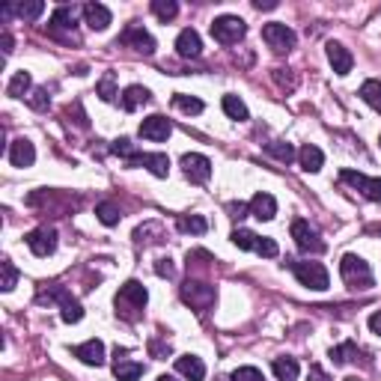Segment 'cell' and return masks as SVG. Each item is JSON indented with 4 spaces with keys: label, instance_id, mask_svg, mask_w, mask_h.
I'll return each instance as SVG.
<instances>
[{
    "label": "cell",
    "instance_id": "1",
    "mask_svg": "<svg viewBox=\"0 0 381 381\" xmlns=\"http://www.w3.org/2000/svg\"><path fill=\"white\" fill-rule=\"evenodd\" d=\"M340 274L351 289H370L375 283L370 262H366L363 257H358V253H346V257L340 259Z\"/></svg>",
    "mask_w": 381,
    "mask_h": 381
},
{
    "label": "cell",
    "instance_id": "2",
    "mask_svg": "<svg viewBox=\"0 0 381 381\" xmlns=\"http://www.w3.org/2000/svg\"><path fill=\"white\" fill-rule=\"evenodd\" d=\"M146 301H149L146 286H143V283H137V280H129V283H122V286H120L117 313H122V316H129V319H134L137 310H143V307H146Z\"/></svg>",
    "mask_w": 381,
    "mask_h": 381
},
{
    "label": "cell",
    "instance_id": "3",
    "mask_svg": "<svg viewBox=\"0 0 381 381\" xmlns=\"http://www.w3.org/2000/svg\"><path fill=\"white\" fill-rule=\"evenodd\" d=\"M289 269L295 271L301 286H307L313 292H325L331 286V277H328V269L322 262H289Z\"/></svg>",
    "mask_w": 381,
    "mask_h": 381
},
{
    "label": "cell",
    "instance_id": "4",
    "mask_svg": "<svg viewBox=\"0 0 381 381\" xmlns=\"http://www.w3.org/2000/svg\"><path fill=\"white\" fill-rule=\"evenodd\" d=\"M245 33H247V24L238 15H221L212 21V39L221 45H235L245 39Z\"/></svg>",
    "mask_w": 381,
    "mask_h": 381
},
{
    "label": "cell",
    "instance_id": "5",
    "mask_svg": "<svg viewBox=\"0 0 381 381\" xmlns=\"http://www.w3.org/2000/svg\"><path fill=\"white\" fill-rule=\"evenodd\" d=\"M262 39H265V45H269L271 51H277V54H289V51L295 48L298 36H295V30H292V27H286V24L271 21V24H265V27H262Z\"/></svg>",
    "mask_w": 381,
    "mask_h": 381
},
{
    "label": "cell",
    "instance_id": "6",
    "mask_svg": "<svg viewBox=\"0 0 381 381\" xmlns=\"http://www.w3.org/2000/svg\"><path fill=\"white\" fill-rule=\"evenodd\" d=\"M292 238H295L298 250H304V253H325V247H328L319 235V230L310 226V221H304V218L292 221Z\"/></svg>",
    "mask_w": 381,
    "mask_h": 381
},
{
    "label": "cell",
    "instance_id": "7",
    "mask_svg": "<svg viewBox=\"0 0 381 381\" xmlns=\"http://www.w3.org/2000/svg\"><path fill=\"white\" fill-rule=\"evenodd\" d=\"M214 298H218V292H214V286H209V283H202V280H188L185 286H182V301L185 304H190L194 310H200V313H206L212 304H214Z\"/></svg>",
    "mask_w": 381,
    "mask_h": 381
},
{
    "label": "cell",
    "instance_id": "8",
    "mask_svg": "<svg viewBox=\"0 0 381 381\" xmlns=\"http://www.w3.org/2000/svg\"><path fill=\"white\" fill-rule=\"evenodd\" d=\"M117 45H129V48H134V51H137V54H146V57L155 54V39H152V33H149V30H143L141 24H129V27H125V30L120 33Z\"/></svg>",
    "mask_w": 381,
    "mask_h": 381
},
{
    "label": "cell",
    "instance_id": "9",
    "mask_svg": "<svg viewBox=\"0 0 381 381\" xmlns=\"http://www.w3.org/2000/svg\"><path fill=\"white\" fill-rule=\"evenodd\" d=\"M340 179L346 182V185H351L354 190H361L366 200L381 202V179H370V176H363V173H358V170H342Z\"/></svg>",
    "mask_w": 381,
    "mask_h": 381
},
{
    "label": "cell",
    "instance_id": "10",
    "mask_svg": "<svg viewBox=\"0 0 381 381\" xmlns=\"http://www.w3.org/2000/svg\"><path fill=\"white\" fill-rule=\"evenodd\" d=\"M141 137L143 141H152V143H164L167 137L173 134V122L167 120V117H161V113H152V117H146L143 122H141Z\"/></svg>",
    "mask_w": 381,
    "mask_h": 381
},
{
    "label": "cell",
    "instance_id": "11",
    "mask_svg": "<svg viewBox=\"0 0 381 381\" xmlns=\"http://www.w3.org/2000/svg\"><path fill=\"white\" fill-rule=\"evenodd\" d=\"M182 170L194 185H202V182L212 179V161L206 155H200V152H188V155H182Z\"/></svg>",
    "mask_w": 381,
    "mask_h": 381
},
{
    "label": "cell",
    "instance_id": "12",
    "mask_svg": "<svg viewBox=\"0 0 381 381\" xmlns=\"http://www.w3.org/2000/svg\"><path fill=\"white\" fill-rule=\"evenodd\" d=\"M27 247L36 253V257H51V253L57 250V230L39 226V230L27 233Z\"/></svg>",
    "mask_w": 381,
    "mask_h": 381
},
{
    "label": "cell",
    "instance_id": "13",
    "mask_svg": "<svg viewBox=\"0 0 381 381\" xmlns=\"http://www.w3.org/2000/svg\"><path fill=\"white\" fill-rule=\"evenodd\" d=\"M325 54H328V63L334 66L337 75H349V72H351L354 57H351V51L342 45V42H328V45H325Z\"/></svg>",
    "mask_w": 381,
    "mask_h": 381
},
{
    "label": "cell",
    "instance_id": "14",
    "mask_svg": "<svg viewBox=\"0 0 381 381\" xmlns=\"http://www.w3.org/2000/svg\"><path fill=\"white\" fill-rule=\"evenodd\" d=\"M36 161V146L27 137H18V141L9 143V164L12 167H33Z\"/></svg>",
    "mask_w": 381,
    "mask_h": 381
},
{
    "label": "cell",
    "instance_id": "15",
    "mask_svg": "<svg viewBox=\"0 0 381 381\" xmlns=\"http://www.w3.org/2000/svg\"><path fill=\"white\" fill-rule=\"evenodd\" d=\"M75 21H78V9L75 6H57L54 15H51V24H48V33L54 36V39H60V30H75ZM75 36V33H72Z\"/></svg>",
    "mask_w": 381,
    "mask_h": 381
},
{
    "label": "cell",
    "instance_id": "16",
    "mask_svg": "<svg viewBox=\"0 0 381 381\" xmlns=\"http://www.w3.org/2000/svg\"><path fill=\"white\" fill-rule=\"evenodd\" d=\"M176 51H179V57L185 60H197L202 54V39L194 27H185L179 36H176Z\"/></svg>",
    "mask_w": 381,
    "mask_h": 381
},
{
    "label": "cell",
    "instance_id": "17",
    "mask_svg": "<svg viewBox=\"0 0 381 381\" xmlns=\"http://www.w3.org/2000/svg\"><path fill=\"white\" fill-rule=\"evenodd\" d=\"M134 167H146L152 176H158V179H167L170 158L164 155V152H141V158L134 161Z\"/></svg>",
    "mask_w": 381,
    "mask_h": 381
},
{
    "label": "cell",
    "instance_id": "18",
    "mask_svg": "<svg viewBox=\"0 0 381 381\" xmlns=\"http://www.w3.org/2000/svg\"><path fill=\"white\" fill-rule=\"evenodd\" d=\"M75 358L86 366H101L105 363V342L101 340H86L81 346H75Z\"/></svg>",
    "mask_w": 381,
    "mask_h": 381
},
{
    "label": "cell",
    "instance_id": "19",
    "mask_svg": "<svg viewBox=\"0 0 381 381\" xmlns=\"http://www.w3.org/2000/svg\"><path fill=\"white\" fill-rule=\"evenodd\" d=\"M247 206H250V214L257 221H274V214H277V200L271 194H265V190L253 194V200L247 202Z\"/></svg>",
    "mask_w": 381,
    "mask_h": 381
},
{
    "label": "cell",
    "instance_id": "20",
    "mask_svg": "<svg viewBox=\"0 0 381 381\" xmlns=\"http://www.w3.org/2000/svg\"><path fill=\"white\" fill-rule=\"evenodd\" d=\"M84 21H86V27L90 30H108L110 27V9L105 6V4H86L84 9Z\"/></svg>",
    "mask_w": 381,
    "mask_h": 381
},
{
    "label": "cell",
    "instance_id": "21",
    "mask_svg": "<svg viewBox=\"0 0 381 381\" xmlns=\"http://www.w3.org/2000/svg\"><path fill=\"white\" fill-rule=\"evenodd\" d=\"M176 370H179L188 381H202L206 378V363L197 354H182V358H176Z\"/></svg>",
    "mask_w": 381,
    "mask_h": 381
},
{
    "label": "cell",
    "instance_id": "22",
    "mask_svg": "<svg viewBox=\"0 0 381 381\" xmlns=\"http://www.w3.org/2000/svg\"><path fill=\"white\" fill-rule=\"evenodd\" d=\"M113 375H117L120 381H137L143 375V363H137V361H129L125 354H120L117 349V361H113Z\"/></svg>",
    "mask_w": 381,
    "mask_h": 381
},
{
    "label": "cell",
    "instance_id": "23",
    "mask_svg": "<svg viewBox=\"0 0 381 381\" xmlns=\"http://www.w3.org/2000/svg\"><path fill=\"white\" fill-rule=\"evenodd\" d=\"M152 96H149V90L146 86H141V84H131V86H125L122 90V96H120V101H122V110H129V113H134L141 105H146Z\"/></svg>",
    "mask_w": 381,
    "mask_h": 381
},
{
    "label": "cell",
    "instance_id": "24",
    "mask_svg": "<svg viewBox=\"0 0 381 381\" xmlns=\"http://www.w3.org/2000/svg\"><path fill=\"white\" fill-rule=\"evenodd\" d=\"M271 370H274L277 381H298L301 366H298L295 358H289V354H280V358H274V361H271Z\"/></svg>",
    "mask_w": 381,
    "mask_h": 381
},
{
    "label": "cell",
    "instance_id": "25",
    "mask_svg": "<svg viewBox=\"0 0 381 381\" xmlns=\"http://www.w3.org/2000/svg\"><path fill=\"white\" fill-rule=\"evenodd\" d=\"M298 161H301V170H307V173H319L322 170V164H325V155H322V149L319 146H301L298 152Z\"/></svg>",
    "mask_w": 381,
    "mask_h": 381
},
{
    "label": "cell",
    "instance_id": "26",
    "mask_svg": "<svg viewBox=\"0 0 381 381\" xmlns=\"http://www.w3.org/2000/svg\"><path fill=\"white\" fill-rule=\"evenodd\" d=\"M9 12H15L24 21H36L45 12V4L42 0H24V4H15V6H4V15H9Z\"/></svg>",
    "mask_w": 381,
    "mask_h": 381
},
{
    "label": "cell",
    "instance_id": "27",
    "mask_svg": "<svg viewBox=\"0 0 381 381\" xmlns=\"http://www.w3.org/2000/svg\"><path fill=\"white\" fill-rule=\"evenodd\" d=\"M30 86H33V78H30V72H15L12 75V81H9V86H6V93L12 96V98H24L30 93Z\"/></svg>",
    "mask_w": 381,
    "mask_h": 381
},
{
    "label": "cell",
    "instance_id": "28",
    "mask_svg": "<svg viewBox=\"0 0 381 381\" xmlns=\"http://www.w3.org/2000/svg\"><path fill=\"white\" fill-rule=\"evenodd\" d=\"M36 301L39 304H60V307H66V304L72 301V295L66 292V286H48V289H42L39 295H36Z\"/></svg>",
    "mask_w": 381,
    "mask_h": 381
},
{
    "label": "cell",
    "instance_id": "29",
    "mask_svg": "<svg viewBox=\"0 0 381 381\" xmlns=\"http://www.w3.org/2000/svg\"><path fill=\"white\" fill-rule=\"evenodd\" d=\"M221 108H224V113L230 120H238V122H245L250 113H247V105L241 101L238 96H224V101H221Z\"/></svg>",
    "mask_w": 381,
    "mask_h": 381
},
{
    "label": "cell",
    "instance_id": "30",
    "mask_svg": "<svg viewBox=\"0 0 381 381\" xmlns=\"http://www.w3.org/2000/svg\"><path fill=\"white\" fill-rule=\"evenodd\" d=\"M361 98H363L373 110H378V113H381V81H378V78L363 81V86H361Z\"/></svg>",
    "mask_w": 381,
    "mask_h": 381
},
{
    "label": "cell",
    "instance_id": "31",
    "mask_svg": "<svg viewBox=\"0 0 381 381\" xmlns=\"http://www.w3.org/2000/svg\"><path fill=\"white\" fill-rule=\"evenodd\" d=\"M96 96H101V101H117V75L113 72H105L101 81L96 84Z\"/></svg>",
    "mask_w": 381,
    "mask_h": 381
},
{
    "label": "cell",
    "instance_id": "32",
    "mask_svg": "<svg viewBox=\"0 0 381 381\" xmlns=\"http://www.w3.org/2000/svg\"><path fill=\"white\" fill-rule=\"evenodd\" d=\"M176 224H179L182 233H190V235H202V233L209 230V224H206V218H202V214H182V218L176 221Z\"/></svg>",
    "mask_w": 381,
    "mask_h": 381
},
{
    "label": "cell",
    "instance_id": "33",
    "mask_svg": "<svg viewBox=\"0 0 381 381\" xmlns=\"http://www.w3.org/2000/svg\"><path fill=\"white\" fill-rule=\"evenodd\" d=\"M173 105H176V110L188 113V117H197V113H202V101L197 96H188V93H176L173 96Z\"/></svg>",
    "mask_w": 381,
    "mask_h": 381
},
{
    "label": "cell",
    "instance_id": "34",
    "mask_svg": "<svg viewBox=\"0 0 381 381\" xmlns=\"http://www.w3.org/2000/svg\"><path fill=\"white\" fill-rule=\"evenodd\" d=\"M265 152H269L271 158L283 161V164H289V161H295V158H298L295 146H292V143H283V141H274V143H269V146H265Z\"/></svg>",
    "mask_w": 381,
    "mask_h": 381
},
{
    "label": "cell",
    "instance_id": "35",
    "mask_svg": "<svg viewBox=\"0 0 381 381\" xmlns=\"http://www.w3.org/2000/svg\"><path fill=\"white\" fill-rule=\"evenodd\" d=\"M361 354V349L354 346V342H342V346H337V349H331V361L337 363V366H346V363H351L354 358Z\"/></svg>",
    "mask_w": 381,
    "mask_h": 381
},
{
    "label": "cell",
    "instance_id": "36",
    "mask_svg": "<svg viewBox=\"0 0 381 381\" xmlns=\"http://www.w3.org/2000/svg\"><path fill=\"white\" fill-rule=\"evenodd\" d=\"M233 245L238 247V250H257V233H250V230H245V226H235L233 230Z\"/></svg>",
    "mask_w": 381,
    "mask_h": 381
},
{
    "label": "cell",
    "instance_id": "37",
    "mask_svg": "<svg viewBox=\"0 0 381 381\" xmlns=\"http://www.w3.org/2000/svg\"><path fill=\"white\" fill-rule=\"evenodd\" d=\"M96 214H98V221L105 224V226H117V224H120V218H122V214H120V209L113 206L110 200L98 202V206H96Z\"/></svg>",
    "mask_w": 381,
    "mask_h": 381
},
{
    "label": "cell",
    "instance_id": "38",
    "mask_svg": "<svg viewBox=\"0 0 381 381\" xmlns=\"http://www.w3.org/2000/svg\"><path fill=\"white\" fill-rule=\"evenodd\" d=\"M15 283H18V269L9 259H4V262H0V289L12 292V289H15Z\"/></svg>",
    "mask_w": 381,
    "mask_h": 381
},
{
    "label": "cell",
    "instance_id": "39",
    "mask_svg": "<svg viewBox=\"0 0 381 381\" xmlns=\"http://www.w3.org/2000/svg\"><path fill=\"white\" fill-rule=\"evenodd\" d=\"M152 12H155L161 21H173L179 15V4H176V0H152Z\"/></svg>",
    "mask_w": 381,
    "mask_h": 381
},
{
    "label": "cell",
    "instance_id": "40",
    "mask_svg": "<svg viewBox=\"0 0 381 381\" xmlns=\"http://www.w3.org/2000/svg\"><path fill=\"white\" fill-rule=\"evenodd\" d=\"M113 149V155H120V158H125V161H129V164H134L137 158H141V152H137V146L129 141V137H120V141L117 143H113L110 146Z\"/></svg>",
    "mask_w": 381,
    "mask_h": 381
},
{
    "label": "cell",
    "instance_id": "41",
    "mask_svg": "<svg viewBox=\"0 0 381 381\" xmlns=\"http://www.w3.org/2000/svg\"><path fill=\"white\" fill-rule=\"evenodd\" d=\"M60 316H63V322H66V325H78V322L84 319V307H81V301H75V298H72V301L66 304V307H63V313H60Z\"/></svg>",
    "mask_w": 381,
    "mask_h": 381
},
{
    "label": "cell",
    "instance_id": "42",
    "mask_svg": "<svg viewBox=\"0 0 381 381\" xmlns=\"http://www.w3.org/2000/svg\"><path fill=\"white\" fill-rule=\"evenodd\" d=\"M257 253H259V257H265V259H274L277 253H280V247H277V241H274V238L259 235V238H257Z\"/></svg>",
    "mask_w": 381,
    "mask_h": 381
},
{
    "label": "cell",
    "instance_id": "43",
    "mask_svg": "<svg viewBox=\"0 0 381 381\" xmlns=\"http://www.w3.org/2000/svg\"><path fill=\"white\" fill-rule=\"evenodd\" d=\"M230 378L233 381H265V375L257 370V366H238Z\"/></svg>",
    "mask_w": 381,
    "mask_h": 381
},
{
    "label": "cell",
    "instance_id": "44",
    "mask_svg": "<svg viewBox=\"0 0 381 381\" xmlns=\"http://www.w3.org/2000/svg\"><path fill=\"white\" fill-rule=\"evenodd\" d=\"M48 101H51V98H48V90H36L33 98H30V105H33L36 110H45V108H48Z\"/></svg>",
    "mask_w": 381,
    "mask_h": 381
},
{
    "label": "cell",
    "instance_id": "45",
    "mask_svg": "<svg viewBox=\"0 0 381 381\" xmlns=\"http://www.w3.org/2000/svg\"><path fill=\"white\" fill-rule=\"evenodd\" d=\"M155 274H158V277H173V274H176L173 262H170V259H158V262H155Z\"/></svg>",
    "mask_w": 381,
    "mask_h": 381
},
{
    "label": "cell",
    "instance_id": "46",
    "mask_svg": "<svg viewBox=\"0 0 381 381\" xmlns=\"http://www.w3.org/2000/svg\"><path fill=\"white\" fill-rule=\"evenodd\" d=\"M307 381H331V375H328L319 363H313V366H310V373H307Z\"/></svg>",
    "mask_w": 381,
    "mask_h": 381
},
{
    "label": "cell",
    "instance_id": "47",
    "mask_svg": "<svg viewBox=\"0 0 381 381\" xmlns=\"http://www.w3.org/2000/svg\"><path fill=\"white\" fill-rule=\"evenodd\" d=\"M370 331L381 337V310H375V313L370 316Z\"/></svg>",
    "mask_w": 381,
    "mask_h": 381
},
{
    "label": "cell",
    "instance_id": "48",
    "mask_svg": "<svg viewBox=\"0 0 381 381\" xmlns=\"http://www.w3.org/2000/svg\"><path fill=\"white\" fill-rule=\"evenodd\" d=\"M0 45H4V54L9 57V54H12V36H9V33H4V36H0Z\"/></svg>",
    "mask_w": 381,
    "mask_h": 381
},
{
    "label": "cell",
    "instance_id": "49",
    "mask_svg": "<svg viewBox=\"0 0 381 381\" xmlns=\"http://www.w3.org/2000/svg\"><path fill=\"white\" fill-rule=\"evenodd\" d=\"M257 9H277V0H253Z\"/></svg>",
    "mask_w": 381,
    "mask_h": 381
},
{
    "label": "cell",
    "instance_id": "50",
    "mask_svg": "<svg viewBox=\"0 0 381 381\" xmlns=\"http://www.w3.org/2000/svg\"><path fill=\"white\" fill-rule=\"evenodd\" d=\"M250 206H241V202H238V206H235V202H233V206H230V212H233V218H245V212H247Z\"/></svg>",
    "mask_w": 381,
    "mask_h": 381
},
{
    "label": "cell",
    "instance_id": "51",
    "mask_svg": "<svg viewBox=\"0 0 381 381\" xmlns=\"http://www.w3.org/2000/svg\"><path fill=\"white\" fill-rule=\"evenodd\" d=\"M155 381H176V378H173V375H158Z\"/></svg>",
    "mask_w": 381,
    "mask_h": 381
},
{
    "label": "cell",
    "instance_id": "52",
    "mask_svg": "<svg viewBox=\"0 0 381 381\" xmlns=\"http://www.w3.org/2000/svg\"><path fill=\"white\" fill-rule=\"evenodd\" d=\"M218 381H233V378H218Z\"/></svg>",
    "mask_w": 381,
    "mask_h": 381
}]
</instances>
